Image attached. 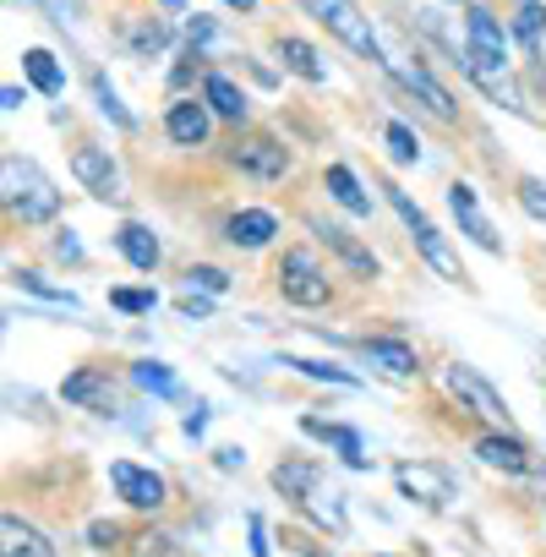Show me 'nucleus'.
Listing matches in <instances>:
<instances>
[{
    "mask_svg": "<svg viewBox=\"0 0 546 557\" xmlns=\"http://www.w3.org/2000/svg\"><path fill=\"white\" fill-rule=\"evenodd\" d=\"M0 175H7V208L23 219V224H50L55 213H61V191H55V181L34 164V159H7L0 164Z\"/></svg>",
    "mask_w": 546,
    "mask_h": 557,
    "instance_id": "obj_1",
    "label": "nucleus"
},
{
    "mask_svg": "<svg viewBox=\"0 0 546 557\" xmlns=\"http://www.w3.org/2000/svg\"><path fill=\"white\" fill-rule=\"evenodd\" d=\"M280 296L290 307H307V312L328 307V268L318 262V251H307V246L285 251V262H280Z\"/></svg>",
    "mask_w": 546,
    "mask_h": 557,
    "instance_id": "obj_2",
    "label": "nucleus"
},
{
    "mask_svg": "<svg viewBox=\"0 0 546 557\" xmlns=\"http://www.w3.org/2000/svg\"><path fill=\"white\" fill-rule=\"evenodd\" d=\"M383 191H388V202L399 208V219L410 224V235H415L421 257H426V262H432V268H437V273L448 278V285H459V278H464V268H459L454 246L443 240V230H437V224H432V219H426V213H421V208H415V202H410V197L399 191V186H383Z\"/></svg>",
    "mask_w": 546,
    "mask_h": 557,
    "instance_id": "obj_3",
    "label": "nucleus"
},
{
    "mask_svg": "<svg viewBox=\"0 0 546 557\" xmlns=\"http://www.w3.org/2000/svg\"><path fill=\"white\" fill-rule=\"evenodd\" d=\"M301 7L318 17V23H328L356 55H367V61H383V45H377V34H372V17L356 7V0H301Z\"/></svg>",
    "mask_w": 546,
    "mask_h": 557,
    "instance_id": "obj_4",
    "label": "nucleus"
},
{
    "mask_svg": "<svg viewBox=\"0 0 546 557\" xmlns=\"http://www.w3.org/2000/svg\"><path fill=\"white\" fill-rule=\"evenodd\" d=\"M443 388H448L470 416H481V421H492V426H502V432H508V399H502V394L475 372V367H459V361H454V367H443Z\"/></svg>",
    "mask_w": 546,
    "mask_h": 557,
    "instance_id": "obj_5",
    "label": "nucleus"
},
{
    "mask_svg": "<svg viewBox=\"0 0 546 557\" xmlns=\"http://www.w3.org/2000/svg\"><path fill=\"white\" fill-rule=\"evenodd\" d=\"M399 492L410 503L448 508L454 503V475H448V465H399Z\"/></svg>",
    "mask_w": 546,
    "mask_h": 557,
    "instance_id": "obj_6",
    "label": "nucleus"
},
{
    "mask_svg": "<svg viewBox=\"0 0 546 557\" xmlns=\"http://www.w3.org/2000/svg\"><path fill=\"white\" fill-rule=\"evenodd\" d=\"M388 72H394V77H399V83H405V88H410V94H415V99H421V104L437 115V121H454V115H459L454 94H448V88H443V83H437V77L421 66V61H388Z\"/></svg>",
    "mask_w": 546,
    "mask_h": 557,
    "instance_id": "obj_7",
    "label": "nucleus"
},
{
    "mask_svg": "<svg viewBox=\"0 0 546 557\" xmlns=\"http://www.w3.org/2000/svg\"><path fill=\"white\" fill-rule=\"evenodd\" d=\"M72 175H77L99 202H121V197H126V191H121V170L110 164L104 148H77V153H72Z\"/></svg>",
    "mask_w": 546,
    "mask_h": 557,
    "instance_id": "obj_8",
    "label": "nucleus"
},
{
    "mask_svg": "<svg viewBox=\"0 0 546 557\" xmlns=\"http://www.w3.org/2000/svg\"><path fill=\"white\" fill-rule=\"evenodd\" d=\"M448 208H454L459 230H464V235H470L481 251H502V240H497L492 219L481 213V202H475V186H470V181H454V186H448Z\"/></svg>",
    "mask_w": 546,
    "mask_h": 557,
    "instance_id": "obj_9",
    "label": "nucleus"
},
{
    "mask_svg": "<svg viewBox=\"0 0 546 557\" xmlns=\"http://www.w3.org/2000/svg\"><path fill=\"white\" fill-rule=\"evenodd\" d=\"M110 481H115V492H121L132 508H164V481H159L153 470H142V465H132V459H115V465H110Z\"/></svg>",
    "mask_w": 546,
    "mask_h": 557,
    "instance_id": "obj_10",
    "label": "nucleus"
},
{
    "mask_svg": "<svg viewBox=\"0 0 546 557\" xmlns=\"http://www.w3.org/2000/svg\"><path fill=\"white\" fill-rule=\"evenodd\" d=\"M235 164L246 175H257V181H280L290 170V153H285V143H273V137H246L235 148Z\"/></svg>",
    "mask_w": 546,
    "mask_h": 557,
    "instance_id": "obj_11",
    "label": "nucleus"
},
{
    "mask_svg": "<svg viewBox=\"0 0 546 557\" xmlns=\"http://www.w3.org/2000/svg\"><path fill=\"white\" fill-rule=\"evenodd\" d=\"M475 454H481V465H492V470H508V475H530V470H535L530 448H524L513 432H486V437L475 443Z\"/></svg>",
    "mask_w": 546,
    "mask_h": 557,
    "instance_id": "obj_12",
    "label": "nucleus"
},
{
    "mask_svg": "<svg viewBox=\"0 0 546 557\" xmlns=\"http://www.w3.org/2000/svg\"><path fill=\"white\" fill-rule=\"evenodd\" d=\"M208 104H197V99H175L170 104V115H164V132L181 143V148H202L208 143Z\"/></svg>",
    "mask_w": 546,
    "mask_h": 557,
    "instance_id": "obj_13",
    "label": "nucleus"
},
{
    "mask_svg": "<svg viewBox=\"0 0 546 557\" xmlns=\"http://www.w3.org/2000/svg\"><path fill=\"white\" fill-rule=\"evenodd\" d=\"M273 235H280V219H273L268 208H240V213L224 224V240H229V246H246V251L268 246Z\"/></svg>",
    "mask_w": 546,
    "mask_h": 557,
    "instance_id": "obj_14",
    "label": "nucleus"
},
{
    "mask_svg": "<svg viewBox=\"0 0 546 557\" xmlns=\"http://www.w3.org/2000/svg\"><path fill=\"white\" fill-rule=\"evenodd\" d=\"M0 557H55V546L34 524H23L17 513H7V519H0Z\"/></svg>",
    "mask_w": 546,
    "mask_h": 557,
    "instance_id": "obj_15",
    "label": "nucleus"
},
{
    "mask_svg": "<svg viewBox=\"0 0 546 557\" xmlns=\"http://www.w3.org/2000/svg\"><path fill=\"white\" fill-rule=\"evenodd\" d=\"M361 350H367V361L383 367L388 377H415V372H421V361H415V350H410L405 339H388V334H383V339H367Z\"/></svg>",
    "mask_w": 546,
    "mask_h": 557,
    "instance_id": "obj_16",
    "label": "nucleus"
},
{
    "mask_svg": "<svg viewBox=\"0 0 546 557\" xmlns=\"http://www.w3.org/2000/svg\"><path fill=\"white\" fill-rule=\"evenodd\" d=\"M61 399H72V405H88V410H110V405H115V394H110V377H104V372H94V367L72 372V377L61 383Z\"/></svg>",
    "mask_w": 546,
    "mask_h": 557,
    "instance_id": "obj_17",
    "label": "nucleus"
},
{
    "mask_svg": "<svg viewBox=\"0 0 546 557\" xmlns=\"http://www.w3.org/2000/svg\"><path fill=\"white\" fill-rule=\"evenodd\" d=\"M115 246H121V257H126L132 268H142V273L159 268V240H153L148 224H121V230H115Z\"/></svg>",
    "mask_w": 546,
    "mask_h": 557,
    "instance_id": "obj_18",
    "label": "nucleus"
},
{
    "mask_svg": "<svg viewBox=\"0 0 546 557\" xmlns=\"http://www.w3.org/2000/svg\"><path fill=\"white\" fill-rule=\"evenodd\" d=\"M318 235H323V240H328V246L339 251V262H345L350 273H361V278H377V257H372V251H367V246H361V240H356L350 230L328 224V230H318Z\"/></svg>",
    "mask_w": 546,
    "mask_h": 557,
    "instance_id": "obj_19",
    "label": "nucleus"
},
{
    "mask_svg": "<svg viewBox=\"0 0 546 557\" xmlns=\"http://www.w3.org/2000/svg\"><path fill=\"white\" fill-rule=\"evenodd\" d=\"M202 99H208V110H213V115H224V121H246V94H240L224 72H208Z\"/></svg>",
    "mask_w": 546,
    "mask_h": 557,
    "instance_id": "obj_20",
    "label": "nucleus"
},
{
    "mask_svg": "<svg viewBox=\"0 0 546 557\" xmlns=\"http://www.w3.org/2000/svg\"><path fill=\"white\" fill-rule=\"evenodd\" d=\"M307 432L323 437V443H334V448L345 454V465L367 470V454H361V432H356V426H339V421H318V416H307Z\"/></svg>",
    "mask_w": 546,
    "mask_h": 557,
    "instance_id": "obj_21",
    "label": "nucleus"
},
{
    "mask_svg": "<svg viewBox=\"0 0 546 557\" xmlns=\"http://www.w3.org/2000/svg\"><path fill=\"white\" fill-rule=\"evenodd\" d=\"M273 486H280L285 497H296V503H312L318 497V470L307 459H285V465H273Z\"/></svg>",
    "mask_w": 546,
    "mask_h": 557,
    "instance_id": "obj_22",
    "label": "nucleus"
},
{
    "mask_svg": "<svg viewBox=\"0 0 546 557\" xmlns=\"http://www.w3.org/2000/svg\"><path fill=\"white\" fill-rule=\"evenodd\" d=\"M280 61H285L296 77H307V83H328V66H323V55H318L307 39H296V34H290V39H280Z\"/></svg>",
    "mask_w": 546,
    "mask_h": 557,
    "instance_id": "obj_23",
    "label": "nucleus"
},
{
    "mask_svg": "<svg viewBox=\"0 0 546 557\" xmlns=\"http://www.w3.org/2000/svg\"><path fill=\"white\" fill-rule=\"evenodd\" d=\"M328 197H334L345 213H356V219H367V213H372V197L361 191V181H356L345 164H328Z\"/></svg>",
    "mask_w": 546,
    "mask_h": 557,
    "instance_id": "obj_24",
    "label": "nucleus"
},
{
    "mask_svg": "<svg viewBox=\"0 0 546 557\" xmlns=\"http://www.w3.org/2000/svg\"><path fill=\"white\" fill-rule=\"evenodd\" d=\"M23 66H28V83H34L39 94H50V99H55V94H66V72L55 66V55H50V50H28V55H23Z\"/></svg>",
    "mask_w": 546,
    "mask_h": 557,
    "instance_id": "obj_25",
    "label": "nucleus"
},
{
    "mask_svg": "<svg viewBox=\"0 0 546 557\" xmlns=\"http://www.w3.org/2000/svg\"><path fill=\"white\" fill-rule=\"evenodd\" d=\"M383 143H388V153H394L399 164H415V159H421V143H415V132H410L405 121H388V126H383Z\"/></svg>",
    "mask_w": 546,
    "mask_h": 557,
    "instance_id": "obj_26",
    "label": "nucleus"
},
{
    "mask_svg": "<svg viewBox=\"0 0 546 557\" xmlns=\"http://www.w3.org/2000/svg\"><path fill=\"white\" fill-rule=\"evenodd\" d=\"M132 383L148 388V394H159V399L175 394V377H170V367H159V361H137V367H132Z\"/></svg>",
    "mask_w": 546,
    "mask_h": 557,
    "instance_id": "obj_27",
    "label": "nucleus"
},
{
    "mask_svg": "<svg viewBox=\"0 0 546 557\" xmlns=\"http://www.w3.org/2000/svg\"><path fill=\"white\" fill-rule=\"evenodd\" d=\"M94 99H99V110H104V115H110L121 132H132V126H137V121H132V110H126V104L115 99V88L104 83V72H94Z\"/></svg>",
    "mask_w": 546,
    "mask_h": 557,
    "instance_id": "obj_28",
    "label": "nucleus"
},
{
    "mask_svg": "<svg viewBox=\"0 0 546 557\" xmlns=\"http://www.w3.org/2000/svg\"><path fill=\"white\" fill-rule=\"evenodd\" d=\"M12 278H17V285H23L28 296H45V301H61V307H77V296H72V290H61V285H50V278H39V273H28V268H17Z\"/></svg>",
    "mask_w": 546,
    "mask_h": 557,
    "instance_id": "obj_29",
    "label": "nucleus"
},
{
    "mask_svg": "<svg viewBox=\"0 0 546 557\" xmlns=\"http://www.w3.org/2000/svg\"><path fill=\"white\" fill-rule=\"evenodd\" d=\"M513 28H519V39H524L530 50H541V28H546V12L535 7V0H524V7L513 12Z\"/></svg>",
    "mask_w": 546,
    "mask_h": 557,
    "instance_id": "obj_30",
    "label": "nucleus"
},
{
    "mask_svg": "<svg viewBox=\"0 0 546 557\" xmlns=\"http://www.w3.org/2000/svg\"><path fill=\"white\" fill-rule=\"evenodd\" d=\"M186 285H191V290H208V296H224V290H229V273L197 262V268H186Z\"/></svg>",
    "mask_w": 546,
    "mask_h": 557,
    "instance_id": "obj_31",
    "label": "nucleus"
},
{
    "mask_svg": "<svg viewBox=\"0 0 546 557\" xmlns=\"http://www.w3.org/2000/svg\"><path fill=\"white\" fill-rule=\"evenodd\" d=\"M110 307L126 312V318H142V312L159 307V296H153V290H110Z\"/></svg>",
    "mask_w": 546,
    "mask_h": 557,
    "instance_id": "obj_32",
    "label": "nucleus"
},
{
    "mask_svg": "<svg viewBox=\"0 0 546 557\" xmlns=\"http://www.w3.org/2000/svg\"><path fill=\"white\" fill-rule=\"evenodd\" d=\"M285 367H296V372H307V377H318V383L356 388V372H345V367H328V361H285Z\"/></svg>",
    "mask_w": 546,
    "mask_h": 557,
    "instance_id": "obj_33",
    "label": "nucleus"
},
{
    "mask_svg": "<svg viewBox=\"0 0 546 557\" xmlns=\"http://www.w3.org/2000/svg\"><path fill=\"white\" fill-rule=\"evenodd\" d=\"M519 208H524L530 219H541V224H546V181L524 175V181H519Z\"/></svg>",
    "mask_w": 546,
    "mask_h": 557,
    "instance_id": "obj_34",
    "label": "nucleus"
},
{
    "mask_svg": "<svg viewBox=\"0 0 546 557\" xmlns=\"http://www.w3.org/2000/svg\"><path fill=\"white\" fill-rule=\"evenodd\" d=\"M132 45H137V50H164V45H170V28H164V23L137 28V34H132Z\"/></svg>",
    "mask_w": 546,
    "mask_h": 557,
    "instance_id": "obj_35",
    "label": "nucleus"
},
{
    "mask_svg": "<svg viewBox=\"0 0 546 557\" xmlns=\"http://www.w3.org/2000/svg\"><path fill=\"white\" fill-rule=\"evenodd\" d=\"M88 541H94L99 552H110V546H121V524H104V519H99V524L88 530Z\"/></svg>",
    "mask_w": 546,
    "mask_h": 557,
    "instance_id": "obj_36",
    "label": "nucleus"
},
{
    "mask_svg": "<svg viewBox=\"0 0 546 557\" xmlns=\"http://www.w3.org/2000/svg\"><path fill=\"white\" fill-rule=\"evenodd\" d=\"M208 312H213L208 296H181V318H208Z\"/></svg>",
    "mask_w": 546,
    "mask_h": 557,
    "instance_id": "obj_37",
    "label": "nucleus"
},
{
    "mask_svg": "<svg viewBox=\"0 0 546 557\" xmlns=\"http://www.w3.org/2000/svg\"><path fill=\"white\" fill-rule=\"evenodd\" d=\"M186 34H191V45H208V39H213V23H208V17H191Z\"/></svg>",
    "mask_w": 546,
    "mask_h": 557,
    "instance_id": "obj_38",
    "label": "nucleus"
},
{
    "mask_svg": "<svg viewBox=\"0 0 546 557\" xmlns=\"http://www.w3.org/2000/svg\"><path fill=\"white\" fill-rule=\"evenodd\" d=\"M55 257H66V262H83V246L72 240V230H66V235L55 240Z\"/></svg>",
    "mask_w": 546,
    "mask_h": 557,
    "instance_id": "obj_39",
    "label": "nucleus"
},
{
    "mask_svg": "<svg viewBox=\"0 0 546 557\" xmlns=\"http://www.w3.org/2000/svg\"><path fill=\"white\" fill-rule=\"evenodd\" d=\"M202 432H208V410L197 405V410L186 416V437H202Z\"/></svg>",
    "mask_w": 546,
    "mask_h": 557,
    "instance_id": "obj_40",
    "label": "nucleus"
},
{
    "mask_svg": "<svg viewBox=\"0 0 546 557\" xmlns=\"http://www.w3.org/2000/svg\"><path fill=\"white\" fill-rule=\"evenodd\" d=\"M251 552L268 557V541H262V519H257V513H251Z\"/></svg>",
    "mask_w": 546,
    "mask_h": 557,
    "instance_id": "obj_41",
    "label": "nucleus"
},
{
    "mask_svg": "<svg viewBox=\"0 0 546 557\" xmlns=\"http://www.w3.org/2000/svg\"><path fill=\"white\" fill-rule=\"evenodd\" d=\"M224 7H235V12H251V7H257V0H224Z\"/></svg>",
    "mask_w": 546,
    "mask_h": 557,
    "instance_id": "obj_42",
    "label": "nucleus"
}]
</instances>
